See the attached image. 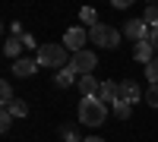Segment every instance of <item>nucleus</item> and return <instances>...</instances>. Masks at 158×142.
Listing matches in <instances>:
<instances>
[{
    "mask_svg": "<svg viewBox=\"0 0 158 142\" xmlns=\"http://www.w3.org/2000/svg\"><path fill=\"white\" fill-rule=\"evenodd\" d=\"M60 136H63V142H79L76 130H70V126H60Z\"/></svg>",
    "mask_w": 158,
    "mask_h": 142,
    "instance_id": "21",
    "label": "nucleus"
},
{
    "mask_svg": "<svg viewBox=\"0 0 158 142\" xmlns=\"http://www.w3.org/2000/svg\"><path fill=\"white\" fill-rule=\"evenodd\" d=\"M146 104L158 108V85H149V92H146Z\"/></svg>",
    "mask_w": 158,
    "mask_h": 142,
    "instance_id": "20",
    "label": "nucleus"
},
{
    "mask_svg": "<svg viewBox=\"0 0 158 142\" xmlns=\"http://www.w3.org/2000/svg\"><path fill=\"white\" fill-rule=\"evenodd\" d=\"M114 114H117V117H120V120H127L130 114H133V108H130L127 101H117V104H114Z\"/></svg>",
    "mask_w": 158,
    "mask_h": 142,
    "instance_id": "19",
    "label": "nucleus"
},
{
    "mask_svg": "<svg viewBox=\"0 0 158 142\" xmlns=\"http://www.w3.org/2000/svg\"><path fill=\"white\" fill-rule=\"evenodd\" d=\"M38 63H41V67L63 70V67H67V47H63V44H41V47H38Z\"/></svg>",
    "mask_w": 158,
    "mask_h": 142,
    "instance_id": "3",
    "label": "nucleus"
},
{
    "mask_svg": "<svg viewBox=\"0 0 158 142\" xmlns=\"http://www.w3.org/2000/svg\"><path fill=\"white\" fill-rule=\"evenodd\" d=\"M76 88H79V95H82V98H98V92H101V82L95 79V76H79Z\"/></svg>",
    "mask_w": 158,
    "mask_h": 142,
    "instance_id": "9",
    "label": "nucleus"
},
{
    "mask_svg": "<svg viewBox=\"0 0 158 142\" xmlns=\"http://www.w3.org/2000/svg\"><path fill=\"white\" fill-rule=\"evenodd\" d=\"M142 19H146L152 29L158 25V3H152V6H146V13H142Z\"/></svg>",
    "mask_w": 158,
    "mask_h": 142,
    "instance_id": "17",
    "label": "nucleus"
},
{
    "mask_svg": "<svg viewBox=\"0 0 158 142\" xmlns=\"http://www.w3.org/2000/svg\"><path fill=\"white\" fill-rule=\"evenodd\" d=\"M70 63H73V70L79 76H92L95 67H98V57H95V51H76V54L70 57Z\"/></svg>",
    "mask_w": 158,
    "mask_h": 142,
    "instance_id": "4",
    "label": "nucleus"
},
{
    "mask_svg": "<svg viewBox=\"0 0 158 142\" xmlns=\"http://www.w3.org/2000/svg\"><path fill=\"white\" fill-rule=\"evenodd\" d=\"M85 41H89V32L82 29V25H70L67 35H63V47L73 51V54H76V51H82V47H85Z\"/></svg>",
    "mask_w": 158,
    "mask_h": 142,
    "instance_id": "6",
    "label": "nucleus"
},
{
    "mask_svg": "<svg viewBox=\"0 0 158 142\" xmlns=\"http://www.w3.org/2000/svg\"><path fill=\"white\" fill-rule=\"evenodd\" d=\"M10 126H13V114H10V111H3V114H0V130L6 133Z\"/></svg>",
    "mask_w": 158,
    "mask_h": 142,
    "instance_id": "22",
    "label": "nucleus"
},
{
    "mask_svg": "<svg viewBox=\"0 0 158 142\" xmlns=\"http://www.w3.org/2000/svg\"><path fill=\"white\" fill-rule=\"evenodd\" d=\"M120 35L123 32H117L114 25H95V29H89V41L95 44V47H117L120 44Z\"/></svg>",
    "mask_w": 158,
    "mask_h": 142,
    "instance_id": "2",
    "label": "nucleus"
},
{
    "mask_svg": "<svg viewBox=\"0 0 158 142\" xmlns=\"http://www.w3.org/2000/svg\"><path fill=\"white\" fill-rule=\"evenodd\" d=\"M3 111H10V114H13V120H22L25 114H29V104H25V101H19V98H16V101H13L10 108H3Z\"/></svg>",
    "mask_w": 158,
    "mask_h": 142,
    "instance_id": "15",
    "label": "nucleus"
},
{
    "mask_svg": "<svg viewBox=\"0 0 158 142\" xmlns=\"http://www.w3.org/2000/svg\"><path fill=\"white\" fill-rule=\"evenodd\" d=\"M108 117V104L98 98H82L79 101V123L82 126H101Z\"/></svg>",
    "mask_w": 158,
    "mask_h": 142,
    "instance_id": "1",
    "label": "nucleus"
},
{
    "mask_svg": "<svg viewBox=\"0 0 158 142\" xmlns=\"http://www.w3.org/2000/svg\"><path fill=\"white\" fill-rule=\"evenodd\" d=\"M133 60L146 63V67L155 60V47H152V41H149V38H146V41H136V44H133Z\"/></svg>",
    "mask_w": 158,
    "mask_h": 142,
    "instance_id": "10",
    "label": "nucleus"
},
{
    "mask_svg": "<svg viewBox=\"0 0 158 142\" xmlns=\"http://www.w3.org/2000/svg\"><path fill=\"white\" fill-rule=\"evenodd\" d=\"M98 101H104V104H117V101H120V82H101Z\"/></svg>",
    "mask_w": 158,
    "mask_h": 142,
    "instance_id": "11",
    "label": "nucleus"
},
{
    "mask_svg": "<svg viewBox=\"0 0 158 142\" xmlns=\"http://www.w3.org/2000/svg\"><path fill=\"white\" fill-rule=\"evenodd\" d=\"M22 47H25L22 38H19V35H10L6 41H3V54L13 57V60H19V57H22Z\"/></svg>",
    "mask_w": 158,
    "mask_h": 142,
    "instance_id": "13",
    "label": "nucleus"
},
{
    "mask_svg": "<svg viewBox=\"0 0 158 142\" xmlns=\"http://www.w3.org/2000/svg\"><path fill=\"white\" fill-rule=\"evenodd\" d=\"M79 22L89 25V29H95V25H98V13L92 10V6H82V10H79Z\"/></svg>",
    "mask_w": 158,
    "mask_h": 142,
    "instance_id": "14",
    "label": "nucleus"
},
{
    "mask_svg": "<svg viewBox=\"0 0 158 142\" xmlns=\"http://www.w3.org/2000/svg\"><path fill=\"white\" fill-rule=\"evenodd\" d=\"M120 101H127L130 108H133L136 101H142V88H139V82L123 79V82H120Z\"/></svg>",
    "mask_w": 158,
    "mask_h": 142,
    "instance_id": "8",
    "label": "nucleus"
},
{
    "mask_svg": "<svg viewBox=\"0 0 158 142\" xmlns=\"http://www.w3.org/2000/svg\"><path fill=\"white\" fill-rule=\"evenodd\" d=\"M146 79H149V85H158V57L146 67Z\"/></svg>",
    "mask_w": 158,
    "mask_h": 142,
    "instance_id": "18",
    "label": "nucleus"
},
{
    "mask_svg": "<svg viewBox=\"0 0 158 142\" xmlns=\"http://www.w3.org/2000/svg\"><path fill=\"white\" fill-rule=\"evenodd\" d=\"M149 41H152V47H155V54H158V25L152 29V35H149Z\"/></svg>",
    "mask_w": 158,
    "mask_h": 142,
    "instance_id": "23",
    "label": "nucleus"
},
{
    "mask_svg": "<svg viewBox=\"0 0 158 142\" xmlns=\"http://www.w3.org/2000/svg\"><path fill=\"white\" fill-rule=\"evenodd\" d=\"M76 70H73V63H67V67H63V70H57V76H54V82H57V88H70L73 82H79L76 79Z\"/></svg>",
    "mask_w": 158,
    "mask_h": 142,
    "instance_id": "12",
    "label": "nucleus"
},
{
    "mask_svg": "<svg viewBox=\"0 0 158 142\" xmlns=\"http://www.w3.org/2000/svg\"><path fill=\"white\" fill-rule=\"evenodd\" d=\"M38 57H19V60H13V76H19V79H29V76L38 73Z\"/></svg>",
    "mask_w": 158,
    "mask_h": 142,
    "instance_id": "7",
    "label": "nucleus"
},
{
    "mask_svg": "<svg viewBox=\"0 0 158 142\" xmlns=\"http://www.w3.org/2000/svg\"><path fill=\"white\" fill-rule=\"evenodd\" d=\"M120 32H123L127 38H133V41H146V38L152 35V29H149V22L142 19V16H139V19H127Z\"/></svg>",
    "mask_w": 158,
    "mask_h": 142,
    "instance_id": "5",
    "label": "nucleus"
},
{
    "mask_svg": "<svg viewBox=\"0 0 158 142\" xmlns=\"http://www.w3.org/2000/svg\"><path fill=\"white\" fill-rule=\"evenodd\" d=\"M13 101H16V98H13V88H10V82L3 79V82H0V104H3V108H10Z\"/></svg>",
    "mask_w": 158,
    "mask_h": 142,
    "instance_id": "16",
    "label": "nucleus"
},
{
    "mask_svg": "<svg viewBox=\"0 0 158 142\" xmlns=\"http://www.w3.org/2000/svg\"><path fill=\"white\" fill-rule=\"evenodd\" d=\"M82 142H104L101 136H89V139H82Z\"/></svg>",
    "mask_w": 158,
    "mask_h": 142,
    "instance_id": "24",
    "label": "nucleus"
}]
</instances>
